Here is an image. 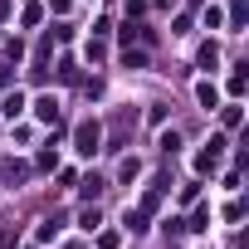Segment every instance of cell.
<instances>
[{
	"label": "cell",
	"mask_w": 249,
	"mask_h": 249,
	"mask_svg": "<svg viewBox=\"0 0 249 249\" xmlns=\"http://www.w3.org/2000/svg\"><path fill=\"white\" fill-rule=\"evenodd\" d=\"M0 83H5V64H0Z\"/></svg>",
	"instance_id": "4"
},
{
	"label": "cell",
	"mask_w": 249,
	"mask_h": 249,
	"mask_svg": "<svg viewBox=\"0 0 249 249\" xmlns=\"http://www.w3.org/2000/svg\"><path fill=\"white\" fill-rule=\"evenodd\" d=\"M20 107H25V98H20V93H10V98H5V117H15Z\"/></svg>",
	"instance_id": "3"
},
{
	"label": "cell",
	"mask_w": 249,
	"mask_h": 249,
	"mask_svg": "<svg viewBox=\"0 0 249 249\" xmlns=\"http://www.w3.org/2000/svg\"><path fill=\"white\" fill-rule=\"evenodd\" d=\"M35 107H39V117H44V122H54V117H59V107H54V98H39Z\"/></svg>",
	"instance_id": "2"
},
{
	"label": "cell",
	"mask_w": 249,
	"mask_h": 249,
	"mask_svg": "<svg viewBox=\"0 0 249 249\" xmlns=\"http://www.w3.org/2000/svg\"><path fill=\"white\" fill-rule=\"evenodd\" d=\"M98 142H103V127H98V122H83V127H78V152H83V157H93V152H98Z\"/></svg>",
	"instance_id": "1"
}]
</instances>
